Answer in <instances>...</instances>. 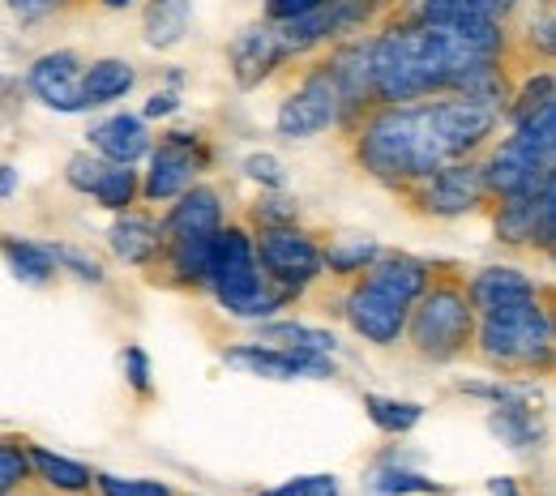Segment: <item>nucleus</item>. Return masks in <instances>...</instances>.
<instances>
[{
  "instance_id": "obj_23",
  "label": "nucleus",
  "mask_w": 556,
  "mask_h": 496,
  "mask_svg": "<svg viewBox=\"0 0 556 496\" xmlns=\"http://www.w3.org/2000/svg\"><path fill=\"white\" fill-rule=\"evenodd\" d=\"M112 249H116V257H121V262H129V266H146V262L159 253V227H154L150 218H134V214H125V218L112 227Z\"/></svg>"
},
{
  "instance_id": "obj_33",
  "label": "nucleus",
  "mask_w": 556,
  "mask_h": 496,
  "mask_svg": "<svg viewBox=\"0 0 556 496\" xmlns=\"http://www.w3.org/2000/svg\"><path fill=\"white\" fill-rule=\"evenodd\" d=\"M99 493L103 496H172V488L154 484V480H116V475H99Z\"/></svg>"
},
{
  "instance_id": "obj_32",
  "label": "nucleus",
  "mask_w": 556,
  "mask_h": 496,
  "mask_svg": "<svg viewBox=\"0 0 556 496\" xmlns=\"http://www.w3.org/2000/svg\"><path fill=\"white\" fill-rule=\"evenodd\" d=\"M26 471H30L26 449H22V445H13V441H0V496L13 493V488L26 480Z\"/></svg>"
},
{
  "instance_id": "obj_38",
  "label": "nucleus",
  "mask_w": 556,
  "mask_h": 496,
  "mask_svg": "<svg viewBox=\"0 0 556 496\" xmlns=\"http://www.w3.org/2000/svg\"><path fill=\"white\" fill-rule=\"evenodd\" d=\"M125 372H129V381H134V390H150V359H146V352L141 347H129L125 352Z\"/></svg>"
},
{
  "instance_id": "obj_10",
  "label": "nucleus",
  "mask_w": 556,
  "mask_h": 496,
  "mask_svg": "<svg viewBox=\"0 0 556 496\" xmlns=\"http://www.w3.org/2000/svg\"><path fill=\"white\" fill-rule=\"evenodd\" d=\"M496 236L505 244H544L553 249L556 236V180L535 189V193H518L505 198L501 218H496Z\"/></svg>"
},
{
  "instance_id": "obj_5",
  "label": "nucleus",
  "mask_w": 556,
  "mask_h": 496,
  "mask_svg": "<svg viewBox=\"0 0 556 496\" xmlns=\"http://www.w3.org/2000/svg\"><path fill=\"white\" fill-rule=\"evenodd\" d=\"M484 355L501 368H535L548 364L553 355V321L548 308L540 300L501 308V313H484V330H480Z\"/></svg>"
},
{
  "instance_id": "obj_20",
  "label": "nucleus",
  "mask_w": 556,
  "mask_h": 496,
  "mask_svg": "<svg viewBox=\"0 0 556 496\" xmlns=\"http://www.w3.org/2000/svg\"><path fill=\"white\" fill-rule=\"evenodd\" d=\"M368 283L386 287L390 295H399L403 304H416L428 291V266L416 257H381L368 266Z\"/></svg>"
},
{
  "instance_id": "obj_43",
  "label": "nucleus",
  "mask_w": 556,
  "mask_h": 496,
  "mask_svg": "<svg viewBox=\"0 0 556 496\" xmlns=\"http://www.w3.org/2000/svg\"><path fill=\"white\" fill-rule=\"evenodd\" d=\"M9 4H13V9H22V13H43L52 0H9Z\"/></svg>"
},
{
  "instance_id": "obj_29",
  "label": "nucleus",
  "mask_w": 556,
  "mask_h": 496,
  "mask_svg": "<svg viewBox=\"0 0 556 496\" xmlns=\"http://www.w3.org/2000/svg\"><path fill=\"white\" fill-rule=\"evenodd\" d=\"M364 407H368L372 424L381 428V432H407V428H416V424H419V416H424V407H419V403H399V398H377V394H368V398H364Z\"/></svg>"
},
{
  "instance_id": "obj_41",
  "label": "nucleus",
  "mask_w": 556,
  "mask_h": 496,
  "mask_svg": "<svg viewBox=\"0 0 556 496\" xmlns=\"http://www.w3.org/2000/svg\"><path fill=\"white\" fill-rule=\"evenodd\" d=\"M13 189H17V171H13V167H4V163H0V198H9V193H13Z\"/></svg>"
},
{
  "instance_id": "obj_25",
  "label": "nucleus",
  "mask_w": 556,
  "mask_h": 496,
  "mask_svg": "<svg viewBox=\"0 0 556 496\" xmlns=\"http://www.w3.org/2000/svg\"><path fill=\"white\" fill-rule=\"evenodd\" d=\"M26 458H30V467H35L52 488H61V493H81V488H90V471H86L81 462H70V458H61V454H52V449H30Z\"/></svg>"
},
{
  "instance_id": "obj_2",
  "label": "nucleus",
  "mask_w": 556,
  "mask_h": 496,
  "mask_svg": "<svg viewBox=\"0 0 556 496\" xmlns=\"http://www.w3.org/2000/svg\"><path fill=\"white\" fill-rule=\"evenodd\" d=\"M496 129V107L476 94H432V103H386L359 133V163L386 180H428Z\"/></svg>"
},
{
  "instance_id": "obj_6",
  "label": "nucleus",
  "mask_w": 556,
  "mask_h": 496,
  "mask_svg": "<svg viewBox=\"0 0 556 496\" xmlns=\"http://www.w3.org/2000/svg\"><path fill=\"white\" fill-rule=\"evenodd\" d=\"M407 321H412V343L424 359H454L471 343L476 308L463 287L437 283L432 291L419 295L416 317H407Z\"/></svg>"
},
{
  "instance_id": "obj_17",
  "label": "nucleus",
  "mask_w": 556,
  "mask_h": 496,
  "mask_svg": "<svg viewBox=\"0 0 556 496\" xmlns=\"http://www.w3.org/2000/svg\"><path fill=\"white\" fill-rule=\"evenodd\" d=\"M535 300V283L509 266H492L480 270L476 283H471V308L480 313H501V308H514V304H527Z\"/></svg>"
},
{
  "instance_id": "obj_28",
  "label": "nucleus",
  "mask_w": 556,
  "mask_h": 496,
  "mask_svg": "<svg viewBox=\"0 0 556 496\" xmlns=\"http://www.w3.org/2000/svg\"><path fill=\"white\" fill-rule=\"evenodd\" d=\"M134 193H138V171H129V163H108L90 198L108 211H125L134 202Z\"/></svg>"
},
{
  "instance_id": "obj_36",
  "label": "nucleus",
  "mask_w": 556,
  "mask_h": 496,
  "mask_svg": "<svg viewBox=\"0 0 556 496\" xmlns=\"http://www.w3.org/2000/svg\"><path fill=\"white\" fill-rule=\"evenodd\" d=\"M244 171L253 176V180H262V185H270V189H282V163H278L275 154H249L244 158Z\"/></svg>"
},
{
  "instance_id": "obj_7",
  "label": "nucleus",
  "mask_w": 556,
  "mask_h": 496,
  "mask_svg": "<svg viewBox=\"0 0 556 496\" xmlns=\"http://www.w3.org/2000/svg\"><path fill=\"white\" fill-rule=\"evenodd\" d=\"M253 257L266 270V279L278 283L282 291H300V287L313 283L321 275L317 244L304 231H295L291 222H266L262 236L253 240Z\"/></svg>"
},
{
  "instance_id": "obj_24",
  "label": "nucleus",
  "mask_w": 556,
  "mask_h": 496,
  "mask_svg": "<svg viewBox=\"0 0 556 496\" xmlns=\"http://www.w3.org/2000/svg\"><path fill=\"white\" fill-rule=\"evenodd\" d=\"M266 343H278L287 352H304V355H330L334 352V334L317 330V326H300V321H278L262 330Z\"/></svg>"
},
{
  "instance_id": "obj_40",
  "label": "nucleus",
  "mask_w": 556,
  "mask_h": 496,
  "mask_svg": "<svg viewBox=\"0 0 556 496\" xmlns=\"http://www.w3.org/2000/svg\"><path fill=\"white\" fill-rule=\"evenodd\" d=\"M180 107V99L176 94H150V103H146V116L154 120V116H172Z\"/></svg>"
},
{
  "instance_id": "obj_21",
  "label": "nucleus",
  "mask_w": 556,
  "mask_h": 496,
  "mask_svg": "<svg viewBox=\"0 0 556 496\" xmlns=\"http://www.w3.org/2000/svg\"><path fill=\"white\" fill-rule=\"evenodd\" d=\"M189 0H150L146 17H141V30H146V43L150 48H176L189 30Z\"/></svg>"
},
{
  "instance_id": "obj_34",
  "label": "nucleus",
  "mask_w": 556,
  "mask_h": 496,
  "mask_svg": "<svg viewBox=\"0 0 556 496\" xmlns=\"http://www.w3.org/2000/svg\"><path fill=\"white\" fill-rule=\"evenodd\" d=\"M556 103L553 99V73H540L527 90H522V99H518V107H514V120H522V116H531V112H540V107H548Z\"/></svg>"
},
{
  "instance_id": "obj_9",
  "label": "nucleus",
  "mask_w": 556,
  "mask_h": 496,
  "mask_svg": "<svg viewBox=\"0 0 556 496\" xmlns=\"http://www.w3.org/2000/svg\"><path fill=\"white\" fill-rule=\"evenodd\" d=\"M407 317H412V304H403L399 295H390L386 287L368 283V279L348 295L351 330L364 334L368 343H381V347L399 343L407 330Z\"/></svg>"
},
{
  "instance_id": "obj_14",
  "label": "nucleus",
  "mask_w": 556,
  "mask_h": 496,
  "mask_svg": "<svg viewBox=\"0 0 556 496\" xmlns=\"http://www.w3.org/2000/svg\"><path fill=\"white\" fill-rule=\"evenodd\" d=\"M193 145L198 142L189 133H167V142L154 150L150 180H146V198L150 202H167V198H180L185 189H193V176H198Z\"/></svg>"
},
{
  "instance_id": "obj_15",
  "label": "nucleus",
  "mask_w": 556,
  "mask_h": 496,
  "mask_svg": "<svg viewBox=\"0 0 556 496\" xmlns=\"http://www.w3.org/2000/svg\"><path fill=\"white\" fill-rule=\"evenodd\" d=\"M278 65H282V52H278L270 22H253V26L231 43V69H236V81H240L244 90L257 86V81H266Z\"/></svg>"
},
{
  "instance_id": "obj_3",
  "label": "nucleus",
  "mask_w": 556,
  "mask_h": 496,
  "mask_svg": "<svg viewBox=\"0 0 556 496\" xmlns=\"http://www.w3.org/2000/svg\"><path fill=\"white\" fill-rule=\"evenodd\" d=\"M206 283L214 287L218 304L236 317H266L291 291H275L270 279L262 275L257 257H253V240L240 227H218L210 240L206 257Z\"/></svg>"
},
{
  "instance_id": "obj_45",
  "label": "nucleus",
  "mask_w": 556,
  "mask_h": 496,
  "mask_svg": "<svg viewBox=\"0 0 556 496\" xmlns=\"http://www.w3.org/2000/svg\"><path fill=\"white\" fill-rule=\"evenodd\" d=\"M262 496H295L291 488H278V493H262Z\"/></svg>"
},
{
  "instance_id": "obj_31",
  "label": "nucleus",
  "mask_w": 556,
  "mask_h": 496,
  "mask_svg": "<svg viewBox=\"0 0 556 496\" xmlns=\"http://www.w3.org/2000/svg\"><path fill=\"white\" fill-rule=\"evenodd\" d=\"M368 488L377 496H412V493H432V480H424L416 471H377L372 480H368Z\"/></svg>"
},
{
  "instance_id": "obj_42",
  "label": "nucleus",
  "mask_w": 556,
  "mask_h": 496,
  "mask_svg": "<svg viewBox=\"0 0 556 496\" xmlns=\"http://www.w3.org/2000/svg\"><path fill=\"white\" fill-rule=\"evenodd\" d=\"M488 493L492 496H522L514 488V480H488Z\"/></svg>"
},
{
  "instance_id": "obj_12",
  "label": "nucleus",
  "mask_w": 556,
  "mask_h": 496,
  "mask_svg": "<svg viewBox=\"0 0 556 496\" xmlns=\"http://www.w3.org/2000/svg\"><path fill=\"white\" fill-rule=\"evenodd\" d=\"M231 368H244L253 377L270 381H295V377H334V364L326 355L287 352V347H231L227 352Z\"/></svg>"
},
{
  "instance_id": "obj_18",
  "label": "nucleus",
  "mask_w": 556,
  "mask_h": 496,
  "mask_svg": "<svg viewBox=\"0 0 556 496\" xmlns=\"http://www.w3.org/2000/svg\"><path fill=\"white\" fill-rule=\"evenodd\" d=\"M90 145L108 158V163H134L150 150V138H146V125L138 116H112L103 120L94 133H90Z\"/></svg>"
},
{
  "instance_id": "obj_44",
  "label": "nucleus",
  "mask_w": 556,
  "mask_h": 496,
  "mask_svg": "<svg viewBox=\"0 0 556 496\" xmlns=\"http://www.w3.org/2000/svg\"><path fill=\"white\" fill-rule=\"evenodd\" d=\"M103 4H108V9H121V4H129V0H103Z\"/></svg>"
},
{
  "instance_id": "obj_11",
  "label": "nucleus",
  "mask_w": 556,
  "mask_h": 496,
  "mask_svg": "<svg viewBox=\"0 0 556 496\" xmlns=\"http://www.w3.org/2000/svg\"><path fill=\"white\" fill-rule=\"evenodd\" d=\"M30 90L52 112H86L90 99L81 90V61L73 52H48L30 65Z\"/></svg>"
},
{
  "instance_id": "obj_39",
  "label": "nucleus",
  "mask_w": 556,
  "mask_h": 496,
  "mask_svg": "<svg viewBox=\"0 0 556 496\" xmlns=\"http://www.w3.org/2000/svg\"><path fill=\"white\" fill-rule=\"evenodd\" d=\"M313 4H321V0H270V22L291 17V13H304V9H313Z\"/></svg>"
},
{
  "instance_id": "obj_30",
  "label": "nucleus",
  "mask_w": 556,
  "mask_h": 496,
  "mask_svg": "<svg viewBox=\"0 0 556 496\" xmlns=\"http://www.w3.org/2000/svg\"><path fill=\"white\" fill-rule=\"evenodd\" d=\"M377 262V244L372 240H355V244H339L321 257V266H330L334 275H359L364 266Z\"/></svg>"
},
{
  "instance_id": "obj_27",
  "label": "nucleus",
  "mask_w": 556,
  "mask_h": 496,
  "mask_svg": "<svg viewBox=\"0 0 556 496\" xmlns=\"http://www.w3.org/2000/svg\"><path fill=\"white\" fill-rule=\"evenodd\" d=\"M4 262H9L13 275L26 279V283H48L52 270H56L52 253H48L43 244H30V240H4Z\"/></svg>"
},
{
  "instance_id": "obj_13",
  "label": "nucleus",
  "mask_w": 556,
  "mask_h": 496,
  "mask_svg": "<svg viewBox=\"0 0 556 496\" xmlns=\"http://www.w3.org/2000/svg\"><path fill=\"white\" fill-rule=\"evenodd\" d=\"M488 193L484 167L480 163H445L428 176V193L424 206L432 214H467L480 206V198Z\"/></svg>"
},
{
  "instance_id": "obj_1",
  "label": "nucleus",
  "mask_w": 556,
  "mask_h": 496,
  "mask_svg": "<svg viewBox=\"0 0 556 496\" xmlns=\"http://www.w3.org/2000/svg\"><path fill=\"white\" fill-rule=\"evenodd\" d=\"M496 22H412L368 43L372 99L416 103L454 90L492 103L488 86L496 81Z\"/></svg>"
},
{
  "instance_id": "obj_8",
  "label": "nucleus",
  "mask_w": 556,
  "mask_h": 496,
  "mask_svg": "<svg viewBox=\"0 0 556 496\" xmlns=\"http://www.w3.org/2000/svg\"><path fill=\"white\" fill-rule=\"evenodd\" d=\"M339 120H343L339 86H334L330 69H317L300 81V90H291V94L282 99L275 125L282 138L295 142V138H313V133H321V129H330V125H339Z\"/></svg>"
},
{
  "instance_id": "obj_19",
  "label": "nucleus",
  "mask_w": 556,
  "mask_h": 496,
  "mask_svg": "<svg viewBox=\"0 0 556 496\" xmlns=\"http://www.w3.org/2000/svg\"><path fill=\"white\" fill-rule=\"evenodd\" d=\"M514 0H412V22H496Z\"/></svg>"
},
{
  "instance_id": "obj_26",
  "label": "nucleus",
  "mask_w": 556,
  "mask_h": 496,
  "mask_svg": "<svg viewBox=\"0 0 556 496\" xmlns=\"http://www.w3.org/2000/svg\"><path fill=\"white\" fill-rule=\"evenodd\" d=\"M488 428L501 436V441H509L514 449H527L535 436H540V428H535V416H531V407L527 403H501L496 411H492V420H488Z\"/></svg>"
},
{
  "instance_id": "obj_22",
  "label": "nucleus",
  "mask_w": 556,
  "mask_h": 496,
  "mask_svg": "<svg viewBox=\"0 0 556 496\" xmlns=\"http://www.w3.org/2000/svg\"><path fill=\"white\" fill-rule=\"evenodd\" d=\"M134 81H138V73H134L129 61H94L90 69L81 73V90H86L90 107L112 103V99H125L134 90Z\"/></svg>"
},
{
  "instance_id": "obj_37",
  "label": "nucleus",
  "mask_w": 556,
  "mask_h": 496,
  "mask_svg": "<svg viewBox=\"0 0 556 496\" xmlns=\"http://www.w3.org/2000/svg\"><path fill=\"white\" fill-rule=\"evenodd\" d=\"M287 488L295 496H339V480L334 475H300Z\"/></svg>"
},
{
  "instance_id": "obj_35",
  "label": "nucleus",
  "mask_w": 556,
  "mask_h": 496,
  "mask_svg": "<svg viewBox=\"0 0 556 496\" xmlns=\"http://www.w3.org/2000/svg\"><path fill=\"white\" fill-rule=\"evenodd\" d=\"M48 253H52V262H56V266H70L77 279H86V283H103V270H99V262L81 257L77 249H48Z\"/></svg>"
},
{
  "instance_id": "obj_16",
  "label": "nucleus",
  "mask_w": 556,
  "mask_h": 496,
  "mask_svg": "<svg viewBox=\"0 0 556 496\" xmlns=\"http://www.w3.org/2000/svg\"><path fill=\"white\" fill-rule=\"evenodd\" d=\"M223 227V206H218V193L214 189H185L180 193V206H172L167 214V240H193V236H214Z\"/></svg>"
},
{
  "instance_id": "obj_4",
  "label": "nucleus",
  "mask_w": 556,
  "mask_h": 496,
  "mask_svg": "<svg viewBox=\"0 0 556 496\" xmlns=\"http://www.w3.org/2000/svg\"><path fill=\"white\" fill-rule=\"evenodd\" d=\"M553 158H556V103L531 112L518 120L514 138L492 154L484 167V185L501 198H518V193H535L544 185H553Z\"/></svg>"
}]
</instances>
